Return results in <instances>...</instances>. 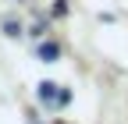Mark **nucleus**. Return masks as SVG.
<instances>
[]
</instances>
